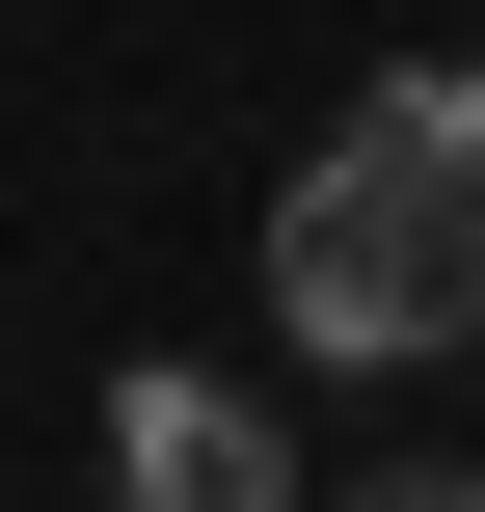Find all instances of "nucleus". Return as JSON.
I'll use <instances>...</instances> for the list:
<instances>
[{"label":"nucleus","mask_w":485,"mask_h":512,"mask_svg":"<svg viewBox=\"0 0 485 512\" xmlns=\"http://www.w3.org/2000/svg\"><path fill=\"white\" fill-rule=\"evenodd\" d=\"M270 324H297L324 378L485 351V81H459V54H405V81L324 108V162L270 189Z\"/></svg>","instance_id":"f257e3e1"},{"label":"nucleus","mask_w":485,"mask_h":512,"mask_svg":"<svg viewBox=\"0 0 485 512\" xmlns=\"http://www.w3.org/2000/svg\"><path fill=\"white\" fill-rule=\"evenodd\" d=\"M324 512H485V459H351Z\"/></svg>","instance_id":"7ed1b4c3"},{"label":"nucleus","mask_w":485,"mask_h":512,"mask_svg":"<svg viewBox=\"0 0 485 512\" xmlns=\"http://www.w3.org/2000/svg\"><path fill=\"white\" fill-rule=\"evenodd\" d=\"M108 512H270V405L243 378H108Z\"/></svg>","instance_id":"f03ea898"}]
</instances>
